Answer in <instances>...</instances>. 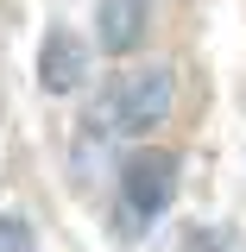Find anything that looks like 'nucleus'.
<instances>
[{"label": "nucleus", "mask_w": 246, "mask_h": 252, "mask_svg": "<svg viewBox=\"0 0 246 252\" xmlns=\"http://www.w3.org/2000/svg\"><path fill=\"white\" fill-rule=\"evenodd\" d=\"M171 94H177V82H171L164 63L133 69V76H120V89H114V114H120L126 132H152V126H164V114H171Z\"/></svg>", "instance_id": "nucleus-2"}, {"label": "nucleus", "mask_w": 246, "mask_h": 252, "mask_svg": "<svg viewBox=\"0 0 246 252\" xmlns=\"http://www.w3.org/2000/svg\"><path fill=\"white\" fill-rule=\"evenodd\" d=\"M82 76H89V44L76 32H51L38 44V82H44V94H76Z\"/></svg>", "instance_id": "nucleus-3"}, {"label": "nucleus", "mask_w": 246, "mask_h": 252, "mask_svg": "<svg viewBox=\"0 0 246 252\" xmlns=\"http://www.w3.org/2000/svg\"><path fill=\"white\" fill-rule=\"evenodd\" d=\"M0 252H32V227L19 215H0Z\"/></svg>", "instance_id": "nucleus-5"}, {"label": "nucleus", "mask_w": 246, "mask_h": 252, "mask_svg": "<svg viewBox=\"0 0 246 252\" xmlns=\"http://www.w3.org/2000/svg\"><path fill=\"white\" fill-rule=\"evenodd\" d=\"M145 38V0H101L95 6V44L107 57H126Z\"/></svg>", "instance_id": "nucleus-4"}, {"label": "nucleus", "mask_w": 246, "mask_h": 252, "mask_svg": "<svg viewBox=\"0 0 246 252\" xmlns=\"http://www.w3.org/2000/svg\"><path fill=\"white\" fill-rule=\"evenodd\" d=\"M120 195H126V208H133V220L139 215H164L171 195H177V152H164V145L133 152L120 164Z\"/></svg>", "instance_id": "nucleus-1"}]
</instances>
